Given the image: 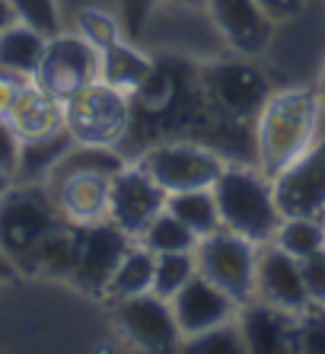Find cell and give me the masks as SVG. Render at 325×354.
<instances>
[{
  "label": "cell",
  "instance_id": "obj_1",
  "mask_svg": "<svg viewBox=\"0 0 325 354\" xmlns=\"http://www.w3.org/2000/svg\"><path fill=\"white\" fill-rule=\"evenodd\" d=\"M325 124V106L313 86H275L252 124L255 166L275 179L284 166L306 153Z\"/></svg>",
  "mask_w": 325,
  "mask_h": 354
},
{
  "label": "cell",
  "instance_id": "obj_2",
  "mask_svg": "<svg viewBox=\"0 0 325 354\" xmlns=\"http://www.w3.org/2000/svg\"><path fill=\"white\" fill-rule=\"evenodd\" d=\"M217 198L220 223L252 243L275 239L281 211L275 201V182L249 160H230L211 185Z\"/></svg>",
  "mask_w": 325,
  "mask_h": 354
},
{
  "label": "cell",
  "instance_id": "obj_3",
  "mask_svg": "<svg viewBox=\"0 0 325 354\" xmlns=\"http://www.w3.org/2000/svg\"><path fill=\"white\" fill-rule=\"evenodd\" d=\"M201 86L227 122L249 128L252 131L261 106L275 93V80L265 74L259 58H243V55H214V58L198 61Z\"/></svg>",
  "mask_w": 325,
  "mask_h": 354
},
{
  "label": "cell",
  "instance_id": "obj_4",
  "mask_svg": "<svg viewBox=\"0 0 325 354\" xmlns=\"http://www.w3.org/2000/svg\"><path fill=\"white\" fill-rule=\"evenodd\" d=\"M61 223L67 221L45 182H10L0 195V246L17 262L19 274L29 272L41 239Z\"/></svg>",
  "mask_w": 325,
  "mask_h": 354
},
{
  "label": "cell",
  "instance_id": "obj_5",
  "mask_svg": "<svg viewBox=\"0 0 325 354\" xmlns=\"http://www.w3.org/2000/svg\"><path fill=\"white\" fill-rule=\"evenodd\" d=\"M64 128L77 144L122 150L131 131V96L109 86L106 80L86 83L64 99Z\"/></svg>",
  "mask_w": 325,
  "mask_h": 354
},
{
  "label": "cell",
  "instance_id": "obj_6",
  "mask_svg": "<svg viewBox=\"0 0 325 354\" xmlns=\"http://www.w3.org/2000/svg\"><path fill=\"white\" fill-rule=\"evenodd\" d=\"M134 160H140L169 195L188 189H211L217 176L223 173V166L230 163L211 144H201L192 138L156 140V144L140 150Z\"/></svg>",
  "mask_w": 325,
  "mask_h": 354
},
{
  "label": "cell",
  "instance_id": "obj_7",
  "mask_svg": "<svg viewBox=\"0 0 325 354\" xmlns=\"http://www.w3.org/2000/svg\"><path fill=\"white\" fill-rule=\"evenodd\" d=\"M255 259H259V243L227 227L204 233L195 243L198 274L214 281L220 290H227L239 306L255 297Z\"/></svg>",
  "mask_w": 325,
  "mask_h": 354
},
{
  "label": "cell",
  "instance_id": "obj_8",
  "mask_svg": "<svg viewBox=\"0 0 325 354\" xmlns=\"http://www.w3.org/2000/svg\"><path fill=\"white\" fill-rule=\"evenodd\" d=\"M112 319L118 335L140 351H176L185 338L176 322V313H172V304L154 290L112 300Z\"/></svg>",
  "mask_w": 325,
  "mask_h": 354
},
{
  "label": "cell",
  "instance_id": "obj_9",
  "mask_svg": "<svg viewBox=\"0 0 325 354\" xmlns=\"http://www.w3.org/2000/svg\"><path fill=\"white\" fill-rule=\"evenodd\" d=\"M166 198H169V192L154 179V173L140 160H128L118 173H112L109 221L128 233L131 239H140L150 221L160 211H166Z\"/></svg>",
  "mask_w": 325,
  "mask_h": 354
},
{
  "label": "cell",
  "instance_id": "obj_10",
  "mask_svg": "<svg viewBox=\"0 0 325 354\" xmlns=\"http://www.w3.org/2000/svg\"><path fill=\"white\" fill-rule=\"evenodd\" d=\"M55 99H71L86 83L99 80V51L80 32H61L45 41V55L32 77Z\"/></svg>",
  "mask_w": 325,
  "mask_h": 354
},
{
  "label": "cell",
  "instance_id": "obj_11",
  "mask_svg": "<svg viewBox=\"0 0 325 354\" xmlns=\"http://www.w3.org/2000/svg\"><path fill=\"white\" fill-rule=\"evenodd\" d=\"M207 19L230 55L261 58L275 45L277 23L261 10L259 0H207Z\"/></svg>",
  "mask_w": 325,
  "mask_h": 354
},
{
  "label": "cell",
  "instance_id": "obj_12",
  "mask_svg": "<svg viewBox=\"0 0 325 354\" xmlns=\"http://www.w3.org/2000/svg\"><path fill=\"white\" fill-rule=\"evenodd\" d=\"M275 201L281 217L325 221V124L316 144L275 176Z\"/></svg>",
  "mask_w": 325,
  "mask_h": 354
},
{
  "label": "cell",
  "instance_id": "obj_13",
  "mask_svg": "<svg viewBox=\"0 0 325 354\" xmlns=\"http://www.w3.org/2000/svg\"><path fill=\"white\" fill-rule=\"evenodd\" d=\"M134 239L124 230H118L112 221L80 227V246H77V268H73L71 284L86 290V294L102 297L112 272L118 268L122 256Z\"/></svg>",
  "mask_w": 325,
  "mask_h": 354
},
{
  "label": "cell",
  "instance_id": "obj_14",
  "mask_svg": "<svg viewBox=\"0 0 325 354\" xmlns=\"http://www.w3.org/2000/svg\"><path fill=\"white\" fill-rule=\"evenodd\" d=\"M172 313L179 322L182 335H198V332H207L214 326H223V322L236 319L239 313V304L227 290H220L214 281H207L204 274H195L192 281H185L176 294L169 297Z\"/></svg>",
  "mask_w": 325,
  "mask_h": 354
},
{
  "label": "cell",
  "instance_id": "obj_15",
  "mask_svg": "<svg viewBox=\"0 0 325 354\" xmlns=\"http://www.w3.org/2000/svg\"><path fill=\"white\" fill-rule=\"evenodd\" d=\"M236 326L243 335L245 351L255 354H287L297 351V313L252 297L239 306Z\"/></svg>",
  "mask_w": 325,
  "mask_h": 354
},
{
  "label": "cell",
  "instance_id": "obj_16",
  "mask_svg": "<svg viewBox=\"0 0 325 354\" xmlns=\"http://www.w3.org/2000/svg\"><path fill=\"white\" fill-rule=\"evenodd\" d=\"M255 297L268 300V304L303 313L309 306L306 288H303L300 259H293L275 243H259V259H255Z\"/></svg>",
  "mask_w": 325,
  "mask_h": 354
},
{
  "label": "cell",
  "instance_id": "obj_17",
  "mask_svg": "<svg viewBox=\"0 0 325 354\" xmlns=\"http://www.w3.org/2000/svg\"><path fill=\"white\" fill-rule=\"evenodd\" d=\"M57 201V211L73 227H90V223L109 221V189H112V173L99 169H83V173L61 176L48 185Z\"/></svg>",
  "mask_w": 325,
  "mask_h": 354
},
{
  "label": "cell",
  "instance_id": "obj_18",
  "mask_svg": "<svg viewBox=\"0 0 325 354\" xmlns=\"http://www.w3.org/2000/svg\"><path fill=\"white\" fill-rule=\"evenodd\" d=\"M7 122L13 124L19 140L45 138V134H55L64 128V102L45 93L35 80H26L13 99Z\"/></svg>",
  "mask_w": 325,
  "mask_h": 354
},
{
  "label": "cell",
  "instance_id": "obj_19",
  "mask_svg": "<svg viewBox=\"0 0 325 354\" xmlns=\"http://www.w3.org/2000/svg\"><path fill=\"white\" fill-rule=\"evenodd\" d=\"M150 71H154V51L134 45L128 35L99 51V80L128 96L150 77Z\"/></svg>",
  "mask_w": 325,
  "mask_h": 354
},
{
  "label": "cell",
  "instance_id": "obj_20",
  "mask_svg": "<svg viewBox=\"0 0 325 354\" xmlns=\"http://www.w3.org/2000/svg\"><path fill=\"white\" fill-rule=\"evenodd\" d=\"M45 41L48 35L26 23H10L7 29H0V71L32 80L45 55Z\"/></svg>",
  "mask_w": 325,
  "mask_h": 354
},
{
  "label": "cell",
  "instance_id": "obj_21",
  "mask_svg": "<svg viewBox=\"0 0 325 354\" xmlns=\"http://www.w3.org/2000/svg\"><path fill=\"white\" fill-rule=\"evenodd\" d=\"M77 246H80V227L73 223H61L57 230H51L41 239V246L35 249L32 265L26 274H41V278L55 281H71L73 268H77Z\"/></svg>",
  "mask_w": 325,
  "mask_h": 354
},
{
  "label": "cell",
  "instance_id": "obj_22",
  "mask_svg": "<svg viewBox=\"0 0 325 354\" xmlns=\"http://www.w3.org/2000/svg\"><path fill=\"white\" fill-rule=\"evenodd\" d=\"M73 144H77V140L71 138L67 128H61V131H55V134H45V138L19 140V160H17L13 182H48L57 160L64 157Z\"/></svg>",
  "mask_w": 325,
  "mask_h": 354
},
{
  "label": "cell",
  "instance_id": "obj_23",
  "mask_svg": "<svg viewBox=\"0 0 325 354\" xmlns=\"http://www.w3.org/2000/svg\"><path fill=\"white\" fill-rule=\"evenodd\" d=\"M147 290H154V252L134 239L118 262V268L112 272V278H109L102 297L106 300H124V297H138Z\"/></svg>",
  "mask_w": 325,
  "mask_h": 354
},
{
  "label": "cell",
  "instance_id": "obj_24",
  "mask_svg": "<svg viewBox=\"0 0 325 354\" xmlns=\"http://www.w3.org/2000/svg\"><path fill=\"white\" fill-rule=\"evenodd\" d=\"M166 211L179 217L188 230L195 236H204V233L223 227L220 223V211H217V198H214V189H188V192H172L166 198Z\"/></svg>",
  "mask_w": 325,
  "mask_h": 354
},
{
  "label": "cell",
  "instance_id": "obj_25",
  "mask_svg": "<svg viewBox=\"0 0 325 354\" xmlns=\"http://www.w3.org/2000/svg\"><path fill=\"white\" fill-rule=\"evenodd\" d=\"M275 246L290 252L293 259H306L319 249H325V221L316 217H281L275 230Z\"/></svg>",
  "mask_w": 325,
  "mask_h": 354
},
{
  "label": "cell",
  "instance_id": "obj_26",
  "mask_svg": "<svg viewBox=\"0 0 325 354\" xmlns=\"http://www.w3.org/2000/svg\"><path fill=\"white\" fill-rule=\"evenodd\" d=\"M138 243H144L154 256L156 252H192L198 236L188 230L172 211H160V214L150 221V227L140 233Z\"/></svg>",
  "mask_w": 325,
  "mask_h": 354
},
{
  "label": "cell",
  "instance_id": "obj_27",
  "mask_svg": "<svg viewBox=\"0 0 325 354\" xmlns=\"http://www.w3.org/2000/svg\"><path fill=\"white\" fill-rule=\"evenodd\" d=\"M195 274H198L195 249L192 252H156L154 256V294L169 300Z\"/></svg>",
  "mask_w": 325,
  "mask_h": 354
},
{
  "label": "cell",
  "instance_id": "obj_28",
  "mask_svg": "<svg viewBox=\"0 0 325 354\" xmlns=\"http://www.w3.org/2000/svg\"><path fill=\"white\" fill-rule=\"evenodd\" d=\"M77 32L90 41L96 51H102V48H109L112 41L124 39V23L118 17H112L109 10L86 7L77 13Z\"/></svg>",
  "mask_w": 325,
  "mask_h": 354
},
{
  "label": "cell",
  "instance_id": "obj_29",
  "mask_svg": "<svg viewBox=\"0 0 325 354\" xmlns=\"http://www.w3.org/2000/svg\"><path fill=\"white\" fill-rule=\"evenodd\" d=\"M182 348H185V351H198V354H236V351H245L236 319L223 322V326H214V329H207V332H198V335L182 338Z\"/></svg>",
  "mask_w": 325,
  "mask_h": 354
},
{
  "label": "cell",
  "instance_id": "obj_30",
  "mask_svg": "<svg viewBox=\"0 0 325 354\" xmlns=\"http://www.w3.org/2000/svg\"><path fill=\"white\" fill-rule=\"evenodd\" d=\"M10 7L17 13V23H26L39 29L41 35H57L64 26H61V7L57 0H10Z\"/></svg>",
  "mask_w": 325,
  "mask_h": 354
},
{
  "label": "cell",
  "instance_id": "obj_31",
  "mask_svg": "<svg viewBox=\"0 0 325 354\" xmlns=\"http://www.w3.org/2000/svg\"><path fill=\"white\" fill-rule=\"evenodd\" d=\"M297 351L325 354V306L309 304L297 313Z\"/></svg>",
  "mask_w": 325,
  "mask_h": 354
},
{
  "label": "cell",
  "instance_id": "obj_32",
  "mask_svg": "<svg viewBox=\"0 0 325 354\" xmlns=\"http://www.w3.org/2000/svg\"><path fill=\"white\" fill-rule=\"evenodd\" d=\"M300 274H303V288H306L309 304L325 306V249L300 259Z\"/></svg>",
  "mask_w": 325,
  "mask_h": 354
},
{
  "label": "cell",
  "instance_id": "obj_33",
  "mask_svg": "<svg viewBox=\"0 0 325 354\" xmlns=\"http://www.w3.org/2000/svg\"><path fill=\"white\" fill-rule=\"evenodd\" d=\"M17 160H19V134L13 131V124L7 118H0V173L13 179Z\"/></svg>",
  "mask_w": 325,
  "mask_h": 354
},
{
  "label": "cell",
  "instance_id": "obj_34",
  "mask_svg": "<svg viewBox=\"0 0 325 354\" xmlns=\"http://www.w3.org/2000/svg\"><path fill=\"white\" fill-rule=\"evenodd\" d=\"M259 3H261V10H265V13H268L277 26L303 17V13H306V7H309V0H259Z\"/></svg>",
  "mask_w": 325,
  "mask_h": 354
},
{
  "label": "cell",
  "instance_id": "obj_35",
  "mask_svg": "<svg viewBox=\"0 0 325 354\" xmlns=\"http://www.w3.org/2000/svg\"><path fill=\"white\" fill-rule=\"evenodd\" d=\"M23 77L17 74H7V71H0V118L10 115V109H13V99H17L19 86H23Z\"/></svg>",
  "mask_w": 325,
  "mask_h": 354
},
{
  "label": "cell",
  "instance_id": "obj_36",
  "mask_svg": "<svg viewBox=\"0 0 325 354\" xmlns=\"http://www.w3.org/2000/svg\"><path fill=\"white\" fill-rule=\"evenodd\" d=\"M13 278H19V268H17V262L7 256V249L0 246V284H7V281H13Z\"/></svg>",
  "mask_w": 325,
  "mask_h": 354
},
{
  "label": "cell",
  "instance_id": "obj_37",
  "mask_svg": "<svg viewBox=\"0 0 325 354\" xmlns=\"http://www.w3.org/2000/svg\"><path fill=\"white\" fill-rule=\"evenodd\" d=\"M156 7H166V10H207V0H156Z\"/></svg>",
  "mask_w": 325,
  "mask_h": 354
},
{
  "label": "cell",
  "instance_id": "obj_38",
  "mask_svg": "<svg viewBox=\"0 0 325 354\" xmlns=\"http://www.w3.org/2000/svg\"><path fill=\"white\" fill-rule=\"evenodd\" d=\"M10 23H17V13L10 7V0H0V29H7Z\"/></svg>",
  "mask_w": 325,
  "mask_h": 354
},
{
  "label": "cell",
  "instance_id": "obj_39",
  "mask_svg": "<svg viewBox=\"0 0 325 354\" xmlns=\"http://www.w3.org/2000/svg\"><path fill=\"white\" fill-rule=\"evenodd\" d=\"M316 90H319V99L325 106V58H322V67H319V77H316Z\"/></svg>",
  "mask_w": 325,
  "mask_h": 354
},
{
  "label": "cell",
  "instance_id": "obj_40",
  "mask_svg": "<svg viewBox=\"0 0 325 354\" xmlns=\"http://www.w3.org/2000/svg\"><path fill=\"white\" fill-rule=\"evenodd\" d=\"M10 182H13V179H10V176H3V173H0V195L7 192V185H10Z\"/></svg>",
  "mask_w": 325,
  "mask_h": 354
}]
</instances>
